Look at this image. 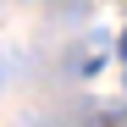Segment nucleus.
Returning <instances> with one entry per match:
<instances>
[{
	"label": "nucleus",
	"instance_id": "obj_2",
	"mask_svg": "<svg viewBox=\"0 0 127 127\" xmlns=\"http://www.w3.org/2000/svg\"><path fill=\"white\" fill-rule=\"evenodd\" d=\"M122 55H127V33H122Z\"/></svg>",
	"mask_w": 127,
	"mask_h": 127
},
{
	"label": "nucleus",
	"instance_id": "obj_1",
	"mask_svg": "<svg viewBox=\"0 0 127 127\" xmlns=\"http://www.w3.org/2000/svg\"><path fill=\"white\" fill-rule=\"evenodd\" d=\"M105 127H127V116H105Z\"/></svg>",
	"mask_w": 127,
	"mask_h": 127
}]
</instances>
